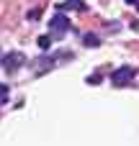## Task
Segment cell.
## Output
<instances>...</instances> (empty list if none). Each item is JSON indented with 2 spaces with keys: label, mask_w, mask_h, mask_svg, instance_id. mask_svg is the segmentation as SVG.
Masks as SVG:
<instances>
[{
  "label": "cell",
  "mask_w": 139,
  "mask_h": 146,
  "mask_svg": "<svg viewBox=\"0 0 139 146\" xmlns=\"http://www.w3.org/2000/svg\"><path fill=\"white\" fill-rule=\"evenodd\" d=\"M134 74H137V69L134 67H119L116 72H111V85H116V87H126V85H132V80H134Z\"/></svg>",
  "instance_id": "obj_1"
},
{
  "label": "cell",
  "mask_w": 139,
  "mask_h": 146,
  "mask_svg": "<svg viewBox=\"0 0 139 146\" xmlns=\"http://www.w3.org/2000/svg\"><path fill=\"white\" fill-rule=\"evenodd\" d=\"M23 62H26V56H23L21 51H10V54L3 56V69H5L8 74H13V72H18V69L23 67Z\"/></svg>",
  "instance_id": "obj_2"
},
{
  "label": "cell",
  "mask_w": 139,
  "mask_h": 146,
  "mask_svg": "<svg viewBox=\"0 0 139 146\" xmlns=\"http://www.w3.org/2000/svg\"><path fill=\"white\" fill-rule=\"evenodd\" d=\"M49 31H52L54 36H62L64 31H70V18L62 15V13H57V15L49 21Z\"/></svg>",
  "instance_id": "obj_3"
},
{
  "label": "cell",
  "mask_w": 139,
  "mask_h": 146,
  "mask_svg": "<svg viewBox=\"0 0 139 146\" xmlns=\"http://www.w3.org/2000/svg\"><path fill=\"white\" fill-rule=\"evenodd\" d=\"M59 8L62 10H85V3H80V0H64Z\"/></svg>",
  "instance_id": "obj_4"
},
{
  "label": "cell",
  "mask_w": 139,
  "mask_h": 146,
  "mask_svg": "<svg viewBox=\"0 0 139 146\" xmlns=\"http://www.w3.org/2000/svg\"><path fill=\"white\" fill-rule=\"evenodd\" d=\"M83 44H85V46H90V49L101 46V41H98V36H95V33H85V36H83Z\"/></svg>",
  "instance_id": "obj_5"
},
{
  "label": "cell",
  "mask_w": 139,
  "mask_h": 146,
  "mask_svg": "<svg viewBox=\"0 0 139 146\" xmlns=\"http://www.w3.org/2000/svg\"><path fill=\"white\" fill-rule=\"evenodd\" d=\"M8 95H10L8 82H0V105H3V103H8Z\"/></svg>",
  "instance_id": "obj_6"
},
{
  "label": "cell",
  "mask_w": 139,
  "mask_h": 146,
  "mask_svg": "<svg viewBox=\"0 0 139 146\" xmlns=\"http://www.w3.org/2000/svg\"><path fill=\"white\" fill-rule=\"evenodd\" d=\"M39 46H41V49H49V46H52V33H49V36H41V38H39Z\"/></svg>",
  "instance_id": "obj_7"
},
{
  "label": "cell",
  "mask_w": 139,
  "mask_h": 146,
  "mask_svg": "<svg viewBox=\"0 0 139 146\" xmlns=\"http://www.w3.org/2000/svg\"><path fill=\"white\" fill-rule=\"evenodd\" d=\"M88 85H101V77H98V74H93V77H88Z\"/></svg>",
  "instance_id": "obj_8"
},
{
  "label": "cell",
  "mask_w": 139,
  "mask_h": 146,
  "mask_svg": "<svg viewBox=\"0 0 139 146\" xmlns=\"http://www.w3.org/2000/svg\"><path fill=\"white\" fill-rule=\"evenodd\" d=\"M126 3H129V5H134V3H137V0H126Z\"/></svg>",
  "instance_id": "obj_9"
},
{
  "label": "cell",
  "mask_w": 139,
  "mask_h": 146,
  "mask_svg": "<svg viewBox=\"0 0 139 146\" xmlns=\"http://www.w3.org/2000/svg\"><path fill=\"white\" fill-rule=\"evenodd\" d=\"M134 5H137V10H139V0H137V3H134Z\"/></svg>",
  "instance_id": "obj_10"
}]
</instances>
